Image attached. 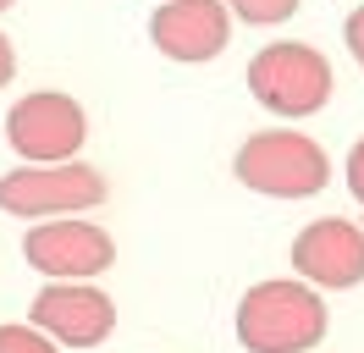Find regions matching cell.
Masks as SVG:
<instances>
[{
  "mask_svg": "<svg viewBox=\"0 0 364 353\" xmlns=\"http://www.w3.org/2000/svg\"><path fill=\"white\" fill-rule=\"evenodd\" d=\"M326 337L315 282H259L237 304V342L249 353H309Z\"/></svg>",
  "mask_w": 364,
  "mask_h": 353,
  "instance_id": "cell-1",
  "label": "cell"
},
{
  "mask_svg": "<svg viewBox=\"0 0 364 353\" xmlns=\"http://www.w3.org/2000/svg\"><path fill=\"white\" fill-rule=\"evenodd\" d=\"M0 353H55V337L45 326H0Z\"/></svg>",
  "mask_w": 364,
  "mask_h": 353,
  "instance_id": "cell-10",
  "label": "cell"
},
{
  "mask_svg": "<svg viewBox=\"0 0 364 353\" xmlns=\"http://www.w3.org/2000/svg\"><path fill=\"white\" fill-rule=\"evenodd\" d=\"M11 72H17V56H11V39L0 33V88L11 83Z\"/></svg>",
  "mask_w": 364,
  "mask_h": 353,
  "instance_id": "cell-14",
  "label": "cell"
},
{
  "mask_svg": "<svg viewBox=\"0 0 364 353\" xmlns=\"http://www.w3.org/2000/svg\"><path fill=\"white\" fill-rule=\"evenodd\" d=\"M23 254L50 282H89L100 270H111L116 243L105 226H94L83 216H50L23 232Z\"/></svg>",
  "mask_w": 364,
  "mask_h": 353,
  "instance_id": "cell-6",
  "label": "cell"
},
{
  "mask_svg": "<svg viewBox=\"0 0 364 353\" xmlns=\"http://www.w3.org/2000/svg\"><path fill=\"white\" fill-rule=\"evenodd\" d=\"M232 17L254 22V28H271V22H287L298 11V0H227Z\"/></svg>",
  "mask_w": 364,
  "mask_h": 353,
  "instance_id": "cell-11",
  "label": "cell"
},
{
  "mask_svg": "<svg viewBox=\"0 0 364 353\" xmlns=\"http://www.w3.org/2000/svg\"><path fill=\"white\" fill-rule=\"evenodd\" d=\"M149 39L171 61H215L232 39V6L227 0H166L149 17Z\"/></svg>",
  "mask_w": 364,
  "mask_h": 353,
  "instance_id": "cell-7",
  "label": "cell"
},
{
  "mask_svg": "<svg viewBox=\"0 0 364 353\" xmlns=\"http://www.w3.org/2000/svg\"><path fill=\"white\" fill-rule=\"evenodd\" d=\"M6 6H17V0H0V11H6Z\"/></svg>",
  "mask_w": 364,
  "mask_h": 353,
  "instance_id": "cell-15",
  "label": "cell"
},
{
  "mask_svg": "<svg viewBox=\"0 0 364 353\" xmlns=\"http://www.w3.org/2000/svg\"><path fill=\"white\" fill-rule=\"evenodd\" d=\"M249 94L276 116H315L331 100V61L315 44L276 39L249 61Z\"/></svg>",
  "mask_w": 364,
  "mask_h": 353,
  "instance_id": "cell-4",
  "label": "cell"
},
{
  "mask_svg": "<svg viewBox=\"0 0 364 353\" xmlns=\"http://www.w3.org/2000/svg\"><path fill=\"white\" fill-rule=\"evenodd\" d=\"M232 172H237L243 188H254L265 199H309L331 182V160L315 138H304L293 127H271V132L243 138Z\"/></svg>",
  "mask_w": 364,
  "mask_h": 353,
  "instance_id": "cell-2",
  "label": "cell"
},
{
  "mask_svg": "<svg viewBox=\"0 0 364 353\" xmlns=\"http://www.w3.org/2000/svg\"><path fill=\"white\" fill-rule=\"evenodd\" d=\"M342 176H348V194L364 204V138L353 144V149H348V166H342Z\"/></svg>",
  "mask_w": 364,
  "mask_h": 353,
  "instance_id": "cell-13",
  "label": "cell"
},
{
  "mask_svg": "<svg viewBox=\"0 0 364 353\" xmlns=\"http://www.w3.org/2000/svg\"><path fill=\"white\" fill-rule=\"evenodd\" d=\"M83 138H89V116L72 94L39 88L6 110V144L17 149V160H77Z\"/></svg>",
  "mask_w": 364,
  "mask_h": 353,
  "instance_id": "cell-5",
  "label": "cell"
},
{
  "mask_svg": "<svg viewBox=\"0 0 364 353\" xmlns=\"http://www.w3.org/2000/svg\"><path fill=\"white\" fill-rule=\"evenodd\" d=\"M33 326H45L55 342L67 348H100L116 331V304L111 293H100L94 282H50L33 298Z\"/></svg>",
  "mask_w": 364,
  "mask_h": 353,
  "instance_id": "cell-8",
  "label": "cell"
},
{
  "mask_svg": "<svg viewBox=\"0 0 364 353\" xmlns=\"http://www.w3.org/2000/svg\"><path fill=\"white\" fill-rule=\"evenodd\" d=\"M342 39H348V56H353V61H359V72H364V6H359V11H348Z\"/></svg>",
  "mask_w": 364,
  "mask_h": 353,
  "instance_id": "cell-12",
  "label": "cell"
},
{
  "mask_svg": "<svg viewBox=\"0 0 364 353\" xmlns=\"http://www.w3.org/2000/svg\"><path fill=\"white\" fill-rule=\"evenodd\" d=\"M293 270L315 287H359L364 282V226L342 216H320L293 238Z\"/></svg>",
  "mask_w": 364,
  "mask_h": 353,
  "instance_id": "cell-9",
  "label": "cell"
},
{
  "mask_svg": "<svg viewBox=\"0 0 364 353\" xmlns=\"http://www.w3.org/2000/svg\"><path fill=\"white\" fill-rule=\"evenodd\" d=\"M105 204V176L83 160H23L17 172L0 176V210L23 221L50 216H83Z\"/></svg>",
  "mask_w": 364,
  "mask_h": 353,
  "instance_id": "cell-3",
  "label": "cell"
}]
</instances>
